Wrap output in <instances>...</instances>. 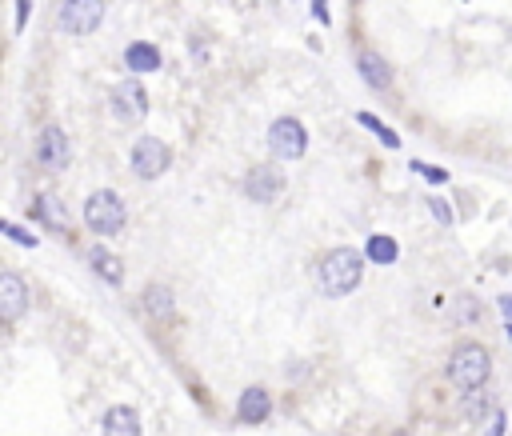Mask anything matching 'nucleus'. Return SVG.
<instances>
[{"label":"nucleus","mask_w":512,"mask_h":436,"mask_svg":"<svg viewBox=\"0 0 512 436\" xmlns=\"http://www.w3.org/2000/svg\"><path fill=\"white\" fill-rule=\"evenodd\" d=\"M364 252L360 248H352V244H336V248H328L320 260H316V288H320V296L324 300H344V296H352L356 288H360V280H364Z\"/></svg>","instance_id":"nucleus-1"},{"label":"nucleus","mask_w":512,"mask_h":436,"mask_svg":"<svg viewBox=\"0 0 512 436\" xmlns=\"http://www.w3.org/2000/svg\"><path fill=\"white\" fill-rule=\"evenodd\" d=\"M444 380H448V388L460 392V396L484 392V384L492 380V352H488V344H480V340H460V344L448 352Z\"/></svg>","instance_id":"nucleus-2"},{"label":"nucleus","mask_w":512,"mask_h":436,"mask_svg":"<svg viewBox=\"0 0 512 436\" xmlns=\"http://www.w3.org/2000/svg\"><path fill=\"white\" fill-rule=\"evenodd\" d=\"M80 220H84V228H88L92 236H100V244H104V240L124 236V228H128V204H124V196H120L116 188H96V192L84 196Z\"/></svg>","instance_id":"nucleus-3"},{"label":"nucleus","mask_w":512,"mask_h":436,"mask_svg":"<svg viewBox=\"0 0 512 436\" xmlns=\"http://www.w3.org/2000/svg\"><path fill=\"white\" fill-rule=\"evenodd\" d=\"M108 4L104 0H60L56 4V32L60 36H92L104 24Z\"/></svg>","instance_id":"nucleus-4"},{"label":"nucleus","mask_w":512,"mask_h":436,"mask_svg":"<svg viewBox=\"0 0 512 436\" xmlns=\"http://www.w3.org/2000/svg\"><path fill=\"white\" fill-rule=\"evenodd\" d=\"M32 160H36V168L40 172H64L68 164H72V140H68V132L60 128V124H44L40 132H36V140H32Z\"/></svg>","instance_id":"nucleus-5"},{"label":"nucleus","mask_w":512,"mask_h":436,"mask_svg":"<svg viewBox=\"0 0 512 436\" xmlns=\"http://www.w3.org/2000/svg\"><path fill=\"white\" fill-rule=\"evenodd\" d=\"M128 168H132L136 180H160V176L172 168V148H168V140H160V136H140V140H132Z\"/></svg>","instance_id":"nucleus-6"},{"label":"nucleus","mask_w":512,"mask_h":436,"mask_svg":"<svg viewBox=\"0 0 512 436\" xmlns=\"http://www.w3.org/2000/svg\"><path fill=\"white\" fill-rule=\"evenodd\" d=\"M28 308H32V288H28V280H24L20 272L4 268V272H0V332L8 336V332L28 316Z\"/></svg>","instance_id":"nucleus-7"},{"label":"nucleus","mask_w":512,"mask_h":436,"mask_svg":"<svg viewBox=\"0 0 512 436\" xmlns=\"http://www.w3.org/2000/svg\"><path fill=\"white\" fill-rule=\"evenodd\" d=\"M108 108H112V116L120 124L144 120L148 116V88H144V80L140 76H120L112 84V92H108Z\"/></svg>","instance_id":"nucleus-8"},{"label":"nucleus","mask_w":512,"mask_h":436,"mask_svg":"<svg viewBox=\"0 0 512 436\" xmlns=\"http://www.w3.org/2000/svg\"><path fill=\"white\" fill-rule=\"evenodd\" d=\"M268 152L276 160H300L308 152V128L300 124V116L284 112L268 124Z\"/></svg>","instance_id":"nucleus-9"},{"label":"nucleus","mask_w":512,"mask_h":436,"mask_svg":"<svg viewBox=\"0 0 512 436\" xmlns=\"http://www.w3.org/2000/svg\"><path fill=\"white\" fill-rule=\"evenodd\" d=\"M284 184H288V180H284L280 164H256V168L244 172L240 192H244V200H252V204H276L280 192H284Z\"/></svg>","instance_id":"nucleus-10"},{"label":"nucleus","mask_w":512,"mask_h":436,"mask_svg":"<svg viewBox=\"0 0 512 436\" xmlns=\"http://www.w3.org/2000/svg\"><path fill=\"white\" fill-rule=\"evenodd\" d=\"M140 312H144L156 328H168V324L176 320V292H172L164 280L144 284V292H140Z\"/></svg>","instance_id":"nucleus-11"},{"label":"nucleus","mask_w":512,"mask_h":436,"mask_svg":"<svg viewBox=\"0 0 512 436\" xmlns=\"http://www.w3.org/2000/svg\"><path fill=\"white\" fill-rule=\"evenodd\" d=\"M28 216H32L44 232H56V236H68V232H72L68 208H64L60 196H52V192H36L32 204H28Z\"/></svg>","instance_id":"nucleus-12"},{"label":"nucleus","mask_w":512,"mask_h":436,"mask_svg":"<svg viewBox=\"0 0 512 436\" xmlns=\"http://www.w3.org/2000/svg\"><path fill=\"white\" fill-rule=\"evenodd\" d=\"M356 76H360L372 92H388V88H392V64H388L376 48H368V44L356 48Z\"/></svg>","instance_id":"nucleus-13"},{"label":"nucleus","mask_w":512,"mask_h":436,"mask_svg":"<svg viewBox=\"0 0 512 436\" xmlns=\"http://www.w3.org/2000/svg\"><path fill=\"white\" fill-rule=\"evenodd\" d=\"M268 416H272V392H268L264 384H248V388L240 392V400H236V424L256 428V424H264Z\"/></svg>","instance_id":"nucleus-14"},{"label":"nucleus","mask_w":512,"mask_h":436,"mask_svg":"<svg viewBox=\"0 0 512 436\" xmlns=\"http://www.w3.org/2000/svg\"><path fill=\"white\" fill-rule=\"evenodd\" d=\"M84 260H88V268H92L104 284H112V288L124 284V260H120L108 244H88V248H84Z\"/></svg>","instance_id":"nucleus-15"},{"label":"nucleus","mask_w":512,"mask_h":436,"mask_svg":"<svg viewBox=\"0 0 512 436\" xmlns=\"http://www.w3.org/2000/svg\"><path fill=\"white\" fill-rule=\"evenodd\" d=\"M100 436H144L140 412L132 404H112L100 416Z\"/></svg>","instance_id":"nucleus-16"},{"label":"nucleus","mask_w":512,"mask_h":436,"mask_svg":"<svg viewBox=\"0 0 512 436\" xmlns=\"http://www.w3.org/2000/svg\"><path fill=\"white\" fill-rule=\"evenodd\" d=\"M124 64H128V76H148V72H156V68L164 64V56H160L156 44H148V40H132V44L124 48Z\"/></svg>","instance_id":"nucleus-17"},{"label":"nucleus","mask_w":512,"mask_h":436,"mask_svg":"<svg viewBox=\"0 0 512 436\" xmlns=\"http://www.w3.org/2000/svg\"><path fill=\"white\" fill-rule=\"evenodd\" d=\"M364 260L372 264V268H388V264H396L400 260V244L388 236V232H372L368 240H364Z\"/></svg>","instance_id":"nucleus-18"},{"label":"nucleus","mask_w":512,"mask_h":436,"mask_svg":"<svg viewBox=\"0 0 512 436\" xmlns=\"http://www.w3.org/2000/svg\"><path fill=\"white\" fill-rule=\"evenodd\" d=\"M460 400H464L460 412H464L468 424H484V420L496 416V400H492L488 392H472V396H460Z\"/></svg>","instance_id":"nucleus-19"},{"label":"nucleus","mask_w":512,"mask_h":436,"mask_svg":"<svg viewBox=\"0 0 512 436\" xmlns=\"http://www.w3.org/2000/svg\"><path fill=\"white\" fill-rule=\"evenodd\" d=\"M356 124H364V128H368L384 148H400V136H396L380 116H372V112H356Z\"/></svg>","instance_id":"nucleus-20"},{"label":"nucleus","mask_w":512,"mask_h":436,"mask_svg":"<svg viewBox=\"0 0 512 436\" xmlns=\"http://www.w3.org/2000/svg\"><path fill=\"white\" fill-rule=\"evenodd\" d=\"M428 212H432V220H436L440 228H452V220H456V212L448 208L444 196H428Z\"/></svg>","instance_id":"nucleus-21"},{"label":"nucleus","mask_w":512,"mask_h":436,"mask_svg":"<svg viewBox=\"0 0 512 436\" xmlns=\"http://www.w3.org/2000/svg\"><path fill=\"white\" fill-rule=\"evenodd\" d=\"M412 172H420L428 184H448V172L440 164H424V160H412Z\"/></svg>","instance_id":"nucleus-22"},{"label":"nucleus","mask_w":512,"mask_h":436,"mask_svg":"<svg viewBox=\"0 0 512 436\" xmlns=\"http://www.w3.org/2000/svg\"><path fill=\"white\" fill-rule=\"evenodd\" d=\"M4 236H8V240H16L20 248H36V244H40V240H36L28 228H20V224H8V228H4Z\"/></svg>","instance_id":"nucleus-23"},{"label":"nucleus","mask_w":512,"mask_h":436,"mask_svg":"<svg viewBox=\"0 0 512 436\" xmlns=\"http://www.w3.org/2000/svg\"><path fill=\"white\" fill-rule=\"evenodd\" d=\"M188 56H192V64H208V48H204V36H200V32H192V40H188Z\"/></svg>","instance_id":"nucleus-24"},{"label":"nucleus","mask_w":512,"mask_h":436,"mask_svg":"<svg viewBox=\"0 0 512 436\" xmlns=\"http://www.w3.org/2000/svg\"><path fill=\"white\" fill-rule=\"evenodd\" d=\"M504 428H508V412L496 408V416L488 420V432H484V436H504Z\"/></svg>","instance_id":"nucleus-25"},{"label":"nucleus","mask_w":512,"mask_h":436,"mask_svg":"<svg viewBox=\"0 0 512 436\" xmlns=\"http://www.w3.org/2000/svg\"><path fill=\"white\" fill-rule=\"evenodd\" d=\"M312 16L320 20V24H328L332 16H328V0H312Z\"/></svg>","instance_id":"nucleus-26"},{"label":"nucleus","mask_w":512,"mask_h":436,"mask_svg":"<svg viewBox=\"0 0 512 436\" xmlns=\"http://www.w3.org/2000/svg\"><path fill=\"white\" fill-rule=\"evenodd\" d=\"M496 308H500L504 324H512V292H508V296H500V300H496Z\"/></svg>","instance_id":"nucleus-27"},{"label":"nucleus","mask_w":512,"mask_h":436,"mask_svg":"<svg viewBox=\"0 0 512 436\" xmlns=\"http://www.w3.org/2000/svg\"><path fill=\"white\" fill-rule=\"evenodd\" d=\"M504 336H508V344H512V324H504Z\"/></svg>","instance_id":"nucleus-28"},{"label":"nucleus","mask_w":512,"mask_h":436,"mask_svg":"<svg viewBox=\"0 0 512 436\" xmlns=\"http://www.w3.org/2000/svg\"><path fill=\"white\" fill-rule=\"evenodd\" d=\"M4 228H8V220H0V232H4Z\"/></svg>","instance_id":"nucleus-29"}]
</instances>
